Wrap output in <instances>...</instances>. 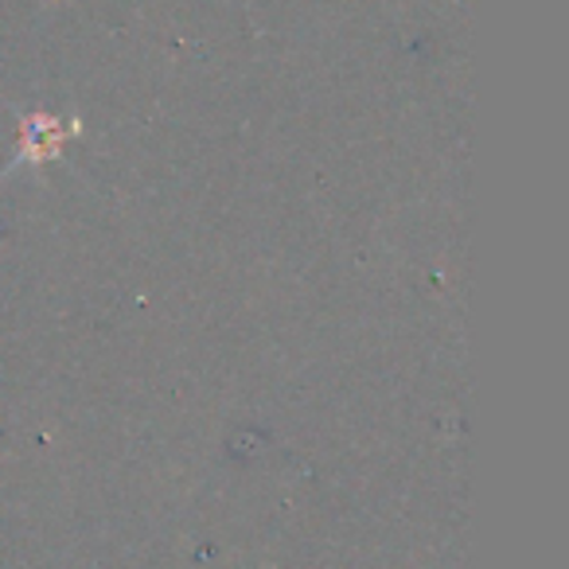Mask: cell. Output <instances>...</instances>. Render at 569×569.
<instances>
[{
  "instance_id": "cell-1",
  "label": "cell",
  "mask_w": 569,
  "mask_h": 569,
  "mask_svg": "<svg viewBox=\"0 0 569 569\" xmlns=\"http://www.w3.org/2000/svg\"><path fill=\"white\" fill-rule=\"evenodd\" d=\"M79 133V121L51 118V113H28L24 126H20V152L9 164V172H17L20 164H48L59 157L71 137Z\"/></svg>"
}]
</instances>
